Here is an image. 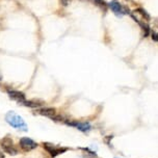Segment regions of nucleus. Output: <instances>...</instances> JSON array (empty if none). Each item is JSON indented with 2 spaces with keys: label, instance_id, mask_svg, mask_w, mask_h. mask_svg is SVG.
Here are the masks:
<instances>
[{
  "label": "nucleus",
  "instance_id": "7ed1b4c3",
  "mask_svg": "<svg viewBox=\"0 0 158 158\" xmlns=\"http://www.w3.org/2000/svg\"><path fill=\"white\" fill-rule=\"evenodd\" d=\"M0 147H1V149L3 150V152H5L6 154L17 155L19 153L18 148L15 146V143H14L12 138H10V137L2 138V139L0 140Z\"/></svg>",
  "mask_w": 158,
  "mask_h": 158
},
{
  "label": "nucleus",
  "instance_id": "f3484780",
  "mask_svg": "<svg viewBox=\"0 0 158 158\" xmlns=\"http://www.w3.org/2000/svg\"><path fill=\"white\" fill-rule=\"evenodd\" d=\"M0 80H1V75H0Z\"/></svg>",
  "mask_w": 158,
  "mask_h": 158
},
{
  "label": "nucleus",
  "instance_id": "4468645a",
  "mask_svg": "<svg viewBox=\"0 0 158 158\" xmlns=\"http://www.w3.org/2000/svg\"><path fill=\"white\" fill-rule=\"evenodd\" d=\"M70 1H71V0H59V2H60V4L63 5V6H68V5L70 4Z\"/></svg>",
  "mask_w": 158,
  "mask_h": 158
},
{
  "label": "nucleus",
  "instance_id": "f257e3e1",
  "mask_svg": "<svg viewBox=\"0 0 158 158\" xmlns=\"http://www.w3.org/2000/svg\"><path fill=\"white\" fill-rule=\"evenodd\" d=\"M5 121L6 123L13 128L17 129V130L20 131H24L26 132L28 131V127L27 124L25 123L24 118L19 115L18 114H16L15 111H8L6 114H5Z\"/></svg>",
  "mask_w": 158,
  "mask_h": 158
},
{
  "label": "nucleus",
  "instance_id": "9d476101",
  "mask_svg": "<svg viewBox=\"0 0 158 158\" xmlns=\"http://www.w3.org/2000/svg\"><path fill=\"white\" fill-rule=\"evenodd\" d=\"M134 13L136 14V15H138V16L140 17V20H143V21L147 22V23L151 21V16H150V14L147 12V10H146L143 7H142V6L136 7V8L134 10Z\"/></svg>",
  "mask_w": 158,
  "mask_h": 158
},
{
  "label": "nucleus",
  "instance_id": "dca6fc26",
  "mask_svg": "<svg viewBox=\"0 0 158 158\" xmlns=\"http://www.w3.org/2000/svg\"><path fill=\"white\" fill-rule=\"evenodd\" d=\"M155 26L158 27V21H157V20H156V21H155Z\"/></svg>",
  "mask_w": 158,
  "mask_h": 158
},
{
  "label": "nucleus",
  "instance_id": "f8f14e48",
  "mask_svg": "<svg viewBox=\"0 0 158 158\" xmlns=\"http://www.w3.org/2000/svg\"><path fill=\"white\" fill-rule=\"evenodd\" d=\"M24 105L27 107H31V108H40V107H42L44 105V103L39 100H29V101L26 100Z\"/></svg>",
  "mask_w": 158,
  "mask_h": 158
},
{
  "label": "nucleus",
  "instance_id": "20e7f679",
  "mask_svg": "<svg viewBox=\"0 0 158 158\" xmlns=\"http://www.w3.org/2000/svg\"><path fill=\"white\" fill-rule=\"evenodd\" d=\"M35 112L41 115H44V117L52 118L54 121H63V122L64 121V118L61 115H57L55 108H52V107H40V108H36Z\"/></svg>",
  "mask_w": 158,
  "mask_h": 158
},
{
  "label": "nucleus",
  "instance_id": "39448f33",
  "mask_svg": "<svg viewBox=\"0 0 158 158\" xmlns=\"http://www.w3.org/2000/svg\"><path fill=\"white\" fill-rule=\"evenodd\" d=\"M42 146H43V148L50 154V156L51 157H56V156H58V155L64 154V152L68 151V148L55 146V145L50 143H42Z\"/></svg>",
  "mask_w": 158,
  "mask_h": 158
},
{
  "label": "nucleus",
  "instance_id": "f03ea898",
  "mask_svg": "<svg viewBox=\"0 0 158 158\" xmlns=\"http://www.w3.org/2000/svg\"><path fill=\"white\" fill-rule=\"evenodd\" d=\"M108 8L118 18H122L124 16H129L131 14L130 8L126 6V5L120 3L118 0H112V1L109 2Z\"/></svg>",
  "mask_w": 158,
  "mask_h": 158
},
{
  "label": "nucleus",
  "instance_id": "423d86ee",
  "mask_svg": "<svg viewBox=\"0 0 158 158\" xmlns=\"http://www.w3.org/2000/svg\"><path fill=\"white\" fill-rule=\"evenodd\" d=\"M64 124H67L68 126L74 127L77 130L81 132H89L92 129V125L89 122H79V121H70L64 118Z\"/></svg>",
  "mask_w": 158,
  "mask_h": 158
},
{
  "label": "nucleus",
  "instance_id": "2eb2a0df",
  "mask_svg": "<svg viewBox=\"0 0 158 158\" xmlns=\"http://www.w3.org/2000/svg\"><path fill=\"white\" fill-rule=\"evenodd\" d=\"M0 158H4V154H3V152H1V151H0Z\"/></svg>",
  "mask_w": 158,
  "mask_h": 158
},
{
  "label": "nucleus",
  "instance_id": "6e6552de",
  "mask_svg": "<svg viewBox=\"0 0 158 158\" xmlns=\"http://www.w3.org/2000/svg\"><path fill=\"white\" fill-rule=\"evenodd\" d=\"M130 17L134 20L135 23L138 24V26H139L140 30H142V33H143V38H149V36H150V33H151V28L148 25V23H147V22H145V21H143V20L138 19L133 13L130 14Z\"/></svg>",
  "mask_w": 158,
  "mask_h": 158
},
{
  "label": "nucleus",
  "instance_id": "0eeeda50",
  "mask_svg": "<svg viewBox=\"0 0 158 158\" xmlns=\"http://www.w3.org/2000/svg\"><path fill=\"white\" fill-rule=\"evenodd\" d=\"M38 146H39L38 143H35V140L29 137H22L21 139L19 140L20 149L24 152H29V151L35 150V149L38 148Z\"/></svg>",
  "mask_w": 158,
  "mask_h": 158
},
{
  "label": "nucleus",
  "instance_id": "9b49d317",
  "mask_svg": "<svg viewBox=\"0 0 158 158\" xmlns=\"http://www.w3.org/2000/svg\"><path fill=\"white\" fill-rule=\"evenodd\" d=\"M89 1H91L93 4L96 5L97 7H99L104 13L108 10V3H107L105 0H89Z\"/></svg>",
  "mask_w": 158,
  "mask_h": 158
},
{
  "label": "nucleus",
  "instance_id": "ddd939ff",
  "mask_svg": "<svg viewBox=\"0 0 158 158\" xmlns=\"http://www.w3.org/2000/svg\"><path fill=\"white\" fill-rule=\"evenodd\" d=\"M150 38H151L152 41L158 44V31H156V30H151Z\"/></svg>",
  "mask_w": 158,
  "mask_h": 158
},
{
  "label": "nucleus",
  "instance_id": "1a4fd4ad",
  "mask_svg": "<svg viewBox=\"0 0 158 158\" xmlns=\"http://www.w3.org/2000/svg\"><path fill=\"white\" fill-rule=\"evenodd\" d=\"M6 92L10 99H13L14 101H16V102L19 103L20 105H21V104L24 105L25 101H26L24 93H22L20 91H16V89H6Z\"/></svg>",
  "mask_w": 158,
  "mask_h": 158
}]
</instances>
